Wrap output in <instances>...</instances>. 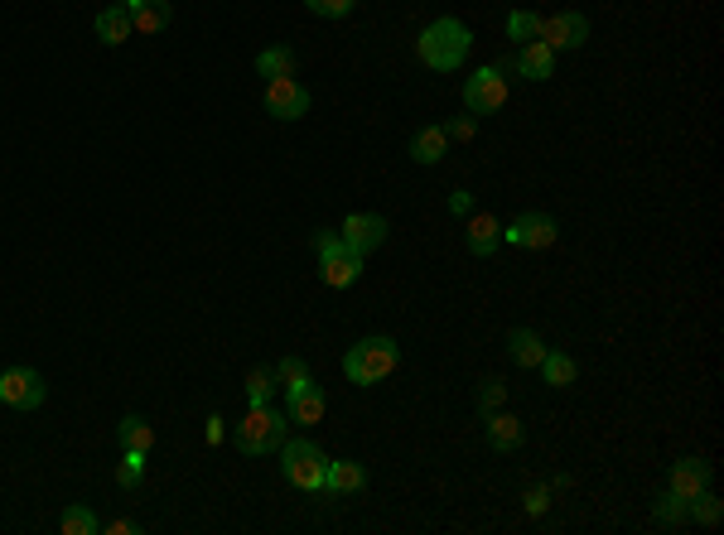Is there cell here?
<instances>
[{
	"label": "cell",
	"instance_id": "6da1fadb",
	"mask_svg": "<svg viewBox=\"0 0 724 535\" xmlns=\"http://www.w3.org/2000/svg\"><path fill=\"white\" fill-rule=\"evenodd\" d=\"M474 49V34L464 20H454V15H440L435 25L420 29L416 39V54L425 68H435V73H454V68H464V58Z\"/></svg>",
	"mask_w": 724,
	"mask_h": 535
},
{
	"label": "cell",
	"instance_id": "7a4b0ae2",
	"mask_svg": "<svg viewBox=\"0 0 724 535\" xmlns=\"http://www.w3.org/2000/svg\"><path fill=\"white\" fill-rule=\"evenodd\" d=\"M396 367H401V348H396V338H387V333L362 338V343H353L348 357H343V376H348L353 386H377V381H387Z\"/></svg>",
	"mask_w": 724,
	"mask_h": 535
},
{
	"label": "cell",
	"instance_id": "3957f363",
	"mask_svg": "<svg viewBox=\"0 0 724 535\" xmlns=\"http://www.w3.org/2000/svg\"><path fill=\"white\" fill-rule=\"evenodd\" d=\"M232 444H237V454H247V458L280 454V444H285V415H276L271 405H251L247 420L232 429Z\"/></svg>",
	"mask_w": 724,
	"mask_h": 535
},
{
	"label": "cell",
	"instance_id": "277c9868",
	"mask_svg": "<svg viewBox=\"0 0 724 535\" xmlns=\"http://www.w3.org/2000/svg\"><path fill=\"white\" fill-rule=\"evenodd\" d=\"M324 468H329V454H324L314 439H285V444H280V473H285L290 487L324 492Z\"/></svg>",
	"mask_w": 724,
	"mask_h": 535
},
{
	"label": "cell",
	"instance_id": "5b68a950",
	"mask_svg": "<svg viewBox=\"0 0 724 535\" xmlns=\"http://www.w3.org/2000/svg\"><path fill=\"white\" fill-rule=\"evenodd\" d=\"M44 396H49V386H44V376L34 372V367L0 372V405H10V410H39Z\"/></svg>",
	"mask_w": 724,
	"mask_h": 535
},
{
	"label": "cell",
	"instance_id": "8992f818",
	"mask_svg": "<svg viewBox=\"0 0 724 535\" xmlns=\"http://www.w3.org/2000/svg\"><path fill=\"white\" fill-rule=\"evenodd\" d=\"M556 237H560V227L551 213H522L502 227V241L522 246V251H546V246H556Z\"/></svg>",
	"mask_w": 724,
	"mask_h": 535
},
{
	"label": "cell",
	"instance_id": "52a82bcc",
	"mask_svg": "<svg viewBox=\"0 0 724 535\" xmlns=\"http://www.w3.org/2000/svg\"><path fill=\"white\" fill-rule=\"evenodd\" d=\"M338 237H343V246H348L353 256H372L377 246H387L391 222L382 213H348V222L338 227Z\"/></svg>",
	"mask_w": 724,
	"mask_h": 535
},
{
	"label": "cell",
	"instance_id": "ba28073f",
	"mask_svg": "<svg viewBox=\"0 0 724 535\" xmlns=\"http://www.w3.org/2000/svg\"><path fill=\"white\" fill-rule=\"evenodd\" d=\"M464 107L474 116H488V111H502L507 107V78L498 68H478L464 78Z\"/></svg>",
	"mask_w": 724,
	"mask_h": 535
},
{
	"label": "cell",
	"instance_id": "9c48e42d",
	"mask_svg": "<svg viewBox=\"0 0 724 535\" xmlns=\"http://www.w3.org/2000/svg\"><path fill=\"white\" fill-rule=\"evenodd\" d=\"M498 73H502V78H507V73H517V78H527V82L556 78V49H546L541 39H531V44H517V54L502 58Z\"/></svg>",
	"mask_w": 724,
	"mask_h": 535
},
{
	"label": "cell",
	"instance_id": "30bf717a",
	"mask_svg": "<svg viewBox=\"0 0 724 535\" xmlns=\"http://www.w3.org/2000/svg\"><path fill=\"white\" fill-rule=\"evenodd\" d=\"M261 102L276 121H300V116H309V87L300 78H271Z\"/></svg>",
	"mask_w": 724,
	"mask_h": 535
},
{
	"label": "cell",
	"instance_id": "8fae6325",
	"mask_svg": "<svg viewBox=\"0 0 724 535\" xmlns=\"http://www.w3.org/2000/svg\"><path fill=\"white\" fill-rule=\"evenodd\" d=\"M546 49H580L589 39V20L580 15V10H560V15H551V20H541V34H536Z\"/></svg>",
	"mask_w": 724,
	"mask_h": 535
},
{
	"label": "cell",
	"instance_id": "7c38bea8",
	"mask_svg": "<svg viewBox=\"0 0 724 535\" xmlns=\"http://www.w3.org/2000/svg\"><path fill=\"white\" fill-rule=\"evenodd\" d=\"M324 386L309 376L300 386H285V415H290V425H319L324 420Z\"/></svg>",
	"mask_w": 724,
	"mask_h": 535
},
{
	"label": "cell",
	"instance_id": "4fadbf2b",
	"mask_svg": "<svg viewBox=\"0 0 724 535\" xmlns=\"http://www.w3.org/2000/svg\"><path fill=\"white\" fill-rule=\"evenodd\" d=\"M705 487H710V463H705V458H676L667 468V492H676V497L691 502Z\"/></svg>",
	"mask_w": 724,
	"mask_h": 535
},
{
	"label": "cell",
	"instance_id": "5bb4252c",
	"mask_svg": "<svg viewBox=\"0 0 724 535\" xmlns=\"http://www.w3.org/2000/svg\"><path fill=\"white\" fill-rule=\"evenodd\" d=\"M522 439H527V425H522L517 415H507V410H488V449H493V454H517Z\"/></svg>",
	"mask_w": 724,
	"mask_h": 535
},
{
	"label": "cell",
	"instance_id": "9a60e30c",
	"mask_svg": "<svg viewBox=\"0 0 724 535\" xmlns=\"http://www.w3.org/2000/svg\"><path fill=\"white\" fill-rule=\"evenodd\" d=\"M464 246H469V256H493V251L502 246V222L493 213H469Z\"/></svg>",
	"mask_w": 724,
	"mask_h": 535
},
{
	"label": "cell",
	"instance_id": "2e32d148",
	"mask_svg": "<svg viewBox=\"0 0 724 535\" xmlns=\"http://www.w3.org/2000/svg\"><path fill=\"white\" fill-rule=\"evenodd\" d=\"M367 487V468L353 463V458H329V468H324V492H334V497H353Z\"/></svg>",
	"mask_w": 724,
	"mask_h": 535
},
{
	"label": "cell",
	"instance_id": "e0dca14e",
	"mask_svg": "<svg viewBox=\"0 0 724 535\" xmlns=\"http://www.w3.org/2000/svg\"><path fill=\"white\" fill-rule=\"evenodd\" d=\"M507 357H512L517 367L536 372V367H541V357H546V343H541V333H531V328H512V333H507Z\"/></svg>",
	"mask_w": 724,
	"mask_h": 535
},
{
	"label": "cell",
	"instance_id": "ac0fdd59",
	"mask_svg": "<svg viewBox=\"0 0 724 535\" xmlns=\"http://www.w3.org/2000/svg\"><path fill=\"white\" fill-rule=\"evenodd\" d=\"M319 275H324V285L348 290V285H358V280H362V256H353V251H338V256H329V261H319Z\"/></svg>",
	"mask_w": 724,
	"mask_h": 535
},
{
	"label": "cell",
	"instance_id": "d6986e66",
	"mask_svg": "<svg viewBox=\"0 0 724 535\" xmlns=\"http://www.w3.org/2000/svg\"><path fill=\"white\" fill-rule=\"evenodd\" d=\"M131 34H136V20H131L126 5H107V10L97 15V39H102V44H112L116 49V44H126Z\"/></svg>",
	"mask_w": 724,
	"mask_h": 535
},
{
	"label": "cell",
	"instance_id": "ffe728a7",
	"mask_svg": "<svg viewBox=\"0 0 724 535\" xmlns=\"http://www.w3.org/2000/svg\"><path fill=\"white\" fill-rule=\"evenodd\" d=\"M449 150V135L445 126H420L416 135H411V160L416 164H440Z\"/></svg>",
	"mask_w": 724,
	"mask_h": 535
},
{
	"label": "cell",
	"instance_id": "44dd1931",
	"mask_svg": "<svg viewBox=\"0 0 724 535\" xmlns=\"http://www.w3.org/2000/svg\"><path fill=\"white\" fill-rule=\"evenodd\" d=\"M536 372L546 376V386H556V391H565V386H575V376H580V367H575V357H570V352L546 348V357H541V367H536Z\"/></svg>",
	"mask_w": 724,
	"mask_h": 535
},
{
	"label": "cell",
	"instance_id": "7402d4cb",
	"mask_svg": "<svg viewBox=\"0 0 724 535\" xmlns=\"http://www.w3.org/2000/svg\"><path fill=\"white\" fill-rule=\"evenodd\" d=\"M256 73L271 82V78H295V49L290 44H271L256 54Z\"/></svg>",
	"mask_w": 724,
	"mask_h": 535
},
{
	"label": "cell",
	"instance_id": "603a6c76",
	"mask_svg": "<svg viewBox=\"0 0 724 535\" xmlns=\"http://www.w3.org/2000/svg\"><path fill=\"white\" fill-rule=\"evenodd\" d=\"M116 439H121V449H136V454H150V449H155V425H145L140 415H126V420L116 425Z\"/></svg>",
	"mask_w": 724,
	"mask_h": 535
},
{
	"label": "cell",
	"instance_id": "cb8c5ba5",
	"mask_svg": "<svg viewBox=\"0 0 724 535\" xmlns=\"http://www.w3.org/2000/svg\"><path fill=\"white\" fill-rule=\"evenodd\" d=\"M131 20H136L140 34H160L174 20V10H169V0H140L136 10H131Z\"/></svg>",
	"mask_w": 724,
	"mask_h": 535
},
{
	"label": "cell",
	"instance_id": "d4e9b609",
	"mask_svg": "<svg viewBox=\"0 0 724 535\" xmlns=\"http://www.w3.org/2000/svg\"><path fill=\"white\" fill-rule=\"evenodd\" d=\"M686 511L696 516L700 526H720V516H724V502H720V497H715V492H710V487H705V492H696V497L686 502Z\"/></svg>",
	"mask_w": 724,
	"mask_h": 535
},
{
	"label": "cell",
	"instance_id": "484cf974",
	"mask_svg": "<svg viewBox=\"0 0 724 535\" xmlns=\"http://www.w3.org/2000/svg\"><path fill=\"white\" fill-rule=\"evenodd\" d=\"M652 516H657L662 526H681V521H691V511H686V497H676V492H662V497L652 502Z\"/></svg>",
	"mask_w": 724,
	"mask_h": 535
},
{
	"label": "cell",
	"instance_id": "4316f807",
	"mask_svg": "<svg viewBox=\"0 0 724 535\" xmlns=\"http://www.w3.org/2000/svg\"><path fill=\"white\" fill-rule=\"evenodd\" d=\"M58 531H63V535H97V531H102V526H97V516H92V511H87V507H78V502H73V507L63 511V521H58Z\"/></svg>",
	"mask_w": 724,
	"mask_h": 535
},
{
	"label": "cell",
	"instance_id": "83f0119b",
	"mask_svg": "<svg viewBox=\"0 0 724 535\" xmlns=\"http://www.w3.org/2000/svg\"><path fill=\"white\" fill-rule=\"evenodd\" d=\"M536 34H541V15H531V10H512V15H507V39L531 44Z\"/></svg>",
	"mask_w": 724,
	"mask_h": 535
},
{
	"label": "cell",
	"instance_id": "f1b7e54d",
	"mask_svg": "<svg viewBox=\"0 0 724 535\" xmlns=\"http://www.w3.org/2000/svg\"><path fill=\"white\" fill-rule=\"evenodd\" d=\"M140 478H145V454H136V449H121L116 482H121V487H140Z\"/></svg>",
	"mask_w": 724,
	"mask_h": 535
},
{
	"label": "cell",
	"instance_id": "f546056e",
	"mask_svg": "<svg viewBox=\"0 0 724 535\" xmlns=\"http://www.w3.org/2000/svg\"><path fill=\"white\" fill-rule=\"evenodd\" d=\"M271 386H276L271 367H256V372L247 376V401L251 405H271Z\"/></svg>",
	"mask_w": 724,
	"mask_h": 535
},
{
	"label": "cell",
	"instance_id": "4dcf8cb0",
	"mask_svg": "<svg viewBox=\"0 0 724 535\" xmlns=\"http://www.w3.org/2000/svg\"><path fill=\"white\" fill-rule=\"evenodd\" d=\"M271 376H276V386H300V381H309V367L300 357H280L276 367H271Z\"/></svg>",
	"mask_w": 724,
	"mask_h": 535
},
{
	"label": "cell",
	"instance_id": "1f68e13d",
	"mask_svg": "<svg viewBox=\"0 0 724 535\" xmlns=\"http://www.w3.org/2000/svg\"><path fill=\"white\" fill-rule=\"evenodd\" d=\"M507 401V386H502V376H483V386H478V410L488 415V410H502Z\"/></svg>",
	"mask_w": 724,
	"mask_h": 535
},
{
	"label": "cell",
	"instance_id": "d6a6232c",
	"mask_svg": "<svg viewBox=\"0 0 724 535\" xmlns=\"http://www.w3.org/2000/svg\"><path fill=\"white\" fill-rule=\"evenodd\" d=\"M309 5V15H324V20H343L358 0H305Z\"/></svg>",
	"mask_w": 724,
	"mask_h": 535
},
{
	"label": "cell",
	"instance_id": "836d02e7",
	"mask_svg": "<svg viewBox=\"0 0 724 535\" xmlns=\"http://www.w3.org/2000/svg\"><path fill=\"white\" fill-rule=\"evenodd\" d=\"M338 251H348L338 232H329V227H324V232H314V256H319V261H329V256H338Z\"/></svg>",
	"mask_w": 724,
	"mask_h": 535
},
{
	"label": "cell",
	"instance_id": "e575fe53",
	"mask_svg": "<svg viewBox=\"0 0 724 535\" xmlns=\"http://www.w3.org/2000/svg\"><path fill=\"white\" fill-rule=\"evenodd\" d=\"M445 135H449V140H474V135H478V116H474V111H469V116H454V121L445 126Z\"/></svg>",
	"mask_w": 724,
	"mask_h": 535
},
{
	"label": "cell",
	"instance_id": "d590c367",
	"mask_svg": "<svg viewBox=\"0 0 724 535\" xmlns=\"http://www.w3.org/2000/svg\"><path fill=\"white\" fill-rule=\"evenodd\" d=\"M449 213L469 217V213H474V193H469V188H454V193H449Z\"/></svg>",
	"mask_w": 724,
	"mask_h": 535
},
{
	"label": "cell",
	"instance_id": "8d00e7d4",
	"mask_svg": "<svg viewBox=\"0 0 724 535\" xmlns=\"http://www.w3.org/2000/svg\"><path fill=\"white\" fill-rule=\"evenodd\" d=\"M522 502H527V511L531 516H541V511L551 507V492H546V487H531L527 497H522Z\"/></svg>",
	"mask_w": 724,
	"mask_h": 535
},
{
	"label": "cell",
	"instance_id": "74e56055",
	"mask_svg": "<svg viewBox=\"0 0 724 535\" xmlns=\"http://www.w3.org/2000/svg\"><path fill=\"white\" fill-rule=\"evenodd\" d=\"M203 434H208V444H223V439H227V420H223V415H208V429H203Z\"/></svg>",
	"mask_w": 724,
	"mask_h": 535
},
{
	"label": "cell",
	"instance_id": "f35d334b",
	"mask_svg": "<svg viewBox=\"0 0 724 535\" xmlns=\"http://www.w3.org/2000/svg\"><path fill=\"white\" fill-rule=\"evenodd\" d=\"M107 531H112V535H136L140 526H136V521H112V526H107Z\"/></svg>",
	"mask_w": 724,
	"mask_h": 535
},
{
	"label": "cell",
	"instance_id": "ab89813d",
	"mask_svg": "<svg viewBox=\"0 0 724 535\" xmlns=\"http://www.w3.org/2000/svg\"><path fill=\"white\" fill-rule=\"evenodd\" d=\"M116 5H126V10H136V5H140V0H116Z\"/></svg>",
	"mask_w": 724,
	"mask_h": 535
}]
</instances>
